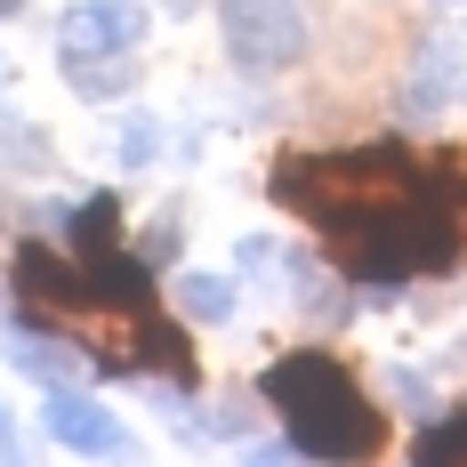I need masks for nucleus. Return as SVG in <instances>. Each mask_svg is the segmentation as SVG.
<instances>
[{
    "label": "nucleus",
    "mask_w": 467,
    "mask_h": 467,
    "mask_svg": "<svg viewBox=\"0 0 467 467\" xmlns=\"http://www.w3.org/2000/svg\"><path fill=\"white\" fill-rule=\"evenodd\" d=\"M226 57L242 73H282L306 57V16L298 0H226Z\"/></svg>",
    "instance_id": "obj_5"
},
{
    "label": "nucleus",
    "mask_w": 467,
    "mask_h": 467,
    "mask_svg": "<svg viewBox=\"0 0 467 467\" xmlns=\"http://www.w3.org/2000/svg\"><path fill=\"white\" fill-rule=\"evenodd\" d=\"M435 170L411 145H355V153H282L275 161V202L298 210L306 226H338L363 210H395V202H427Z\"/></svg>",
    "instance_id": "obj_2"
},
{
    "label": "nucleus",
    "mask_w": 467,
    "mask_h": 467,
    "mask_svg": "<svg viewBox=\"0 0 467 467\" xmlns=\"http://www.w3.org/2000/svg\"><path fill=\"white\" fill-rule=\"evenodd\" d=\"M16 451V427H8V403H0V460Z\"/></svg>",
    "instance_id": "obj_16"
},
{
    "label": "nucleus",
    "mask_w": 467,
    "mask_h": 467,
    "mask_svg": "<svg viewBox=\"0 0 467 467\" xmlns=\"http://www.w3.org/2000/svg\"><path fill=\"white\" fill-rule=\"evenodd\" d=\"M395 403H411V411H435V395H427V379L395 371Z\"/></svg>",
    "instance_id": "obj_15"
},
{
    "label": "nucleus",
    "mask_w": 467,
    "mask_h": 467,
    "mask_svg": "<svg viewBox=\"0 0 467 467\" xmlns=\"http://www.w3.org/2000/svg\"><path fill=\"white\" fill-rule=\"evenodd\" d=\"M8 355H16V371H33L41 387H73V371H81V355H89V347L33 338V330H8Z\"/></svg>",
    "instance_id": "obj_8"
},
{
    "label": "nucleus",
    "mask_w": 467,
    "mask_h": 467,
    "mask_svg": "<svg viewBox=\"0 0 467 467\" xmlns=\"http://www.w3.org/2000/svg\"><path fill=\"white\" fill-rule=\"evenodd\" d=\"M138 41H145V16L130 0H81L57 25V48L65 57H121V48H138Z\"/></svg>",
    "instance_id": "obj_6"
},
{
    "label": "nucleus",
    "mask_w": 467,
    "mask_h": 467,
    "mask_svg": "<svg viewBox=\"0 0 467 467\" xmlns=\"http://www.w3.org/2000/svg\"><path fill=\"white\" fill-rule=\"evenodd\" d=\"M16 8H25V0H0V16H16Z\"/></svg>",
    "instance_id": "obj_17"
},
{
    "label": "nucleus",
    "mask_w": 467,
    "mask_h": 467,
    "mask_svg": "<svg viewBox=\"0 0 467 467\" xmlns=\"http://www.w3.org/2000/svg\"><path fill=\"white\" fill-rule=\"evenodd\" d=\"M258 395L282 411L290 451H306V460H371L379 443H387V420L371 411V395H363L355 371H347L338 355H323V347H298V355L266 363Z\"/></svg>",
    "instance_id": "obj_3"
},
{
    "label": "nucleus",
    "mask_w": 467,
    "mask_h": 467,
    "mask_svg": "<svg viewBox=\"0 0 467 467\" xmlns=\"http://www.w3.org/2000/svg\"><path fill=\"white\" fill-rule=\"evenodd\" d=\"M16 290H25V306H41L57 323L73 330L81 347H89L105 371H178L193 379V355H186V330L161 323V306H153V275H145V258H121V250H97V258H57L41 242H25L16 250Z\"/></svg>",
    "instance_id": "obj_1"
},
{
    "label": "nucleus",
    "mask_w": 467,
    "mask_h": 467,
    "mask_svg": "<svg viewBox=\"0 0 467 467\" xmlns=\"http://www.w3.org/2000/svg\"><path fill=\"white\" fill-rule=\"evenodd\" d=\"M420 460H467V427H427Z\"/></svg>",
    "instance_id": "obj_12"
},
{
    "label": "nucleus",
    "mask_w": 467,
    "mask_h": 467,
    "mask_svg": "<svg viewBox=\"0 0 467 467\" xmlns=\"http://www.w3.org/2000/svg\"><path fill=\"white\" fill-rule=\"evenodd\" d=\"M153 145H161V130H153V121H130V130H121V161L138 170V161H153Z\"/></svg>",
    "instance_id": "obj_13"
},
{
    "label": "nucleus",
    "mask_w": 467,
    "mask_h": 467,
    "mask_svg": "<svg viewBox=\"0 0 467 467\" xmlns=\"http://www.w3.org/2000/svg\"><path fill=\"white\" fill-rule=\"evenodd\" d=\"M323 242L355 282H411V275H443L460 258V218L427 193V202L338 218V226H323Z\"/></svg>",
    "instance_id": "obj_4"
},
{
    "label": "nucleus",
    "mask_w": 467,
    "mask_h": 467,
    "mask_svg": "<svg viewBox=\"0 0 467 467\" xmlns=\"http://www.w3.org/2000/svg\"><path fill=\"white\" fill-rule=\"evenodd\" d=\"M65 73H73V89L113 97V89H130V48L121 57H65Z\"/></svg>",
    "instance_id": "obj_11"
},
{
    "label": "nucleus",
    "mask_w": 467,
    "mask_h": 467,
    "mask_svg": "<svg viewBox=\"0 0 467 467\" xmlns=\"http://www.w3.org/2000/svg\"><path fill=\"white\" fill-rule=\"evenodd\" d=\"M73 250H81V258L121 250V202H105V193H97V202H81V210H73Z\"/></svg>",
    "instance_id": "obj_9"
},
{
    "label": "nucleus",
    "mask_w": 467,
    "mask_h": 467,
    "mask_svg": "<svg viewBox=\"0 0 467 467\" xmlns=\"http://www.w3.org/2000/svg\"><path fill=\"white\" fill-rule=\"evenodd\" d=\"M178 298H186L193 323H226V315H234V282L226 275H186V282H178Z\"/></svg>",
    "instance_id": "obj_10"
},
{
    "label": "nucleus",
    "mask_w": 467,
    "mask_h": 467,
    "mask_svg": "<svg viewBox=\"0 0 467 467\" xmlns=\"http://www.w3.org/2000/svg\"><path fill=\"white\" fill-rule=\"evenodd\" d=\"M48 435L65 443V451H89V460H113V451H130V435L121 420L89 403V395H73V387H48Z\"/></svg>",
    "instance_id": "obj_7"
},
{
    "label": "nucleus",
    "mask_w": 467,
    "mask_h": 467,
    "mask_svg": "<svg viewBox=\"0 0 467 467\" xmlns=\"http://www.w3.org/2000/svg\"><path fill=\"white\" fill-rule=\"evenodd\" d=\"M178 250V218H153V234H145V266H161Z\"/></svg>",
    "instance_id": "obj_14"
}]
</instances>
